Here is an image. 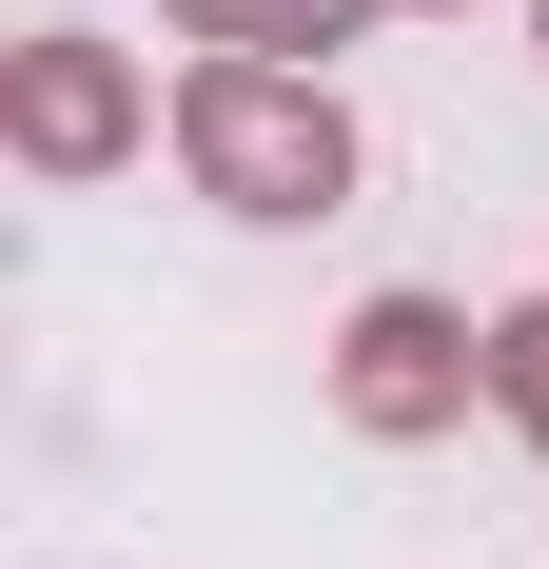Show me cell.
Instances as JSON below:
<instances>
[{
	"label": "cell",
	"mask_w": 549,
	"mask_h": 569,
	"mask_svg": "<svg viewBox=\"0 0 549 569\" xmlns=\"http://www.w3.org/2000/svg\"><path fill=\"white\" fill-rule=\"evenodd\" d=\"M177 158H197V197H236V217H333V197H353V118H333L295 59H197V79H177Z\"/></svg>",
	"instance_id": "6da1fadb"
},
{
	"label": "cell",
	"mask_w": 549,
	"mask_h": 569,
	"mask_svg": "<svg viewBox=\"0 0 549 569\" xmlns=\"http://www.w3.org/2000/svg\"><path fill=\"white\" fill-rule=\"evenodd\" d=\"M471 373H491V335H471L451 295H373V315L333 335V412H353V432H392V452H412V432H451V412H471Z\"/></svg>",
	"instance_id": "7a4b0ae2"
},
{
	"label": "cell",
	"mask_w": 549,
	"mask_h": 569,
	"mask_svg": "<svg viewBox=\"0 0 549 569\" xmlns=\"http://www.w3.org/2000/svg\"><path fill=\"white\" fill-rule=\"evenodd\" d=\"M0 138H20L40 177H118L138 138H158V99H138L118 40H20V59H0Z\"/></svg>",
	"instance_id": "3957f363"
},
{
	"label": "cell",
	"mask_w": 549,
	"mask_h": 569,
	"mask_svg": "<svg viewBox=\"0 0 549 569\" xmlns=\"http://www.w3.org/2000/svg\"><path fill=\"white\" fill-rule=\"evenodd\" d=\"M177 20H197V40H217V59H274V40H333L353 0H177Z\"/></svg>",
	"instance_id": "277c9868"
},
{
	"label": "cell",
	"mask_w": 549,
	"mask_h": 569,
	"mask_svg": "<svg viewBox=\"0 0 549 569\" xmlns=\"http://www.w3.org/2000/svg\"><path fill=\"white\" fill-rule=\"evenodd\" d=\"M491 393H510V412L549 432V315H491Z\"/></svg>",
	"instance_id": "5b68a950"
},
{
	"label": "cell",
	"mask_w": 549,
	"mask_h": 569,
	"mask_svg": "<svg viewBox=\"0 0 549 569\" xmlns=\"http://www.w3.org/2000/svg\"><path fill=\"white\" fill-rule=\"evenodd\" d=\"M530 20H549V0H530Z\"/></svg>",
	"instance_id": "8992f818"
}]
</instances>
